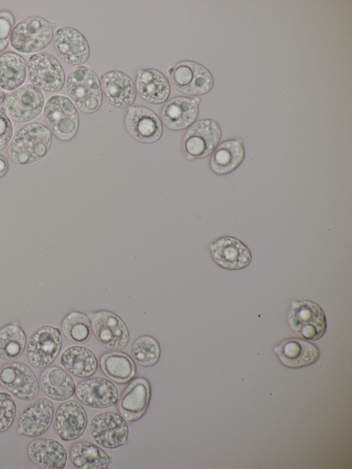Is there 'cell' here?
<instances>
[{
    "label": "cell",
    "instance_id": "obj_11",
    "mask_svg": "<svg viewBox=\"0 0 352 469\" xmlns=\"http://www.w3.org/2000/svg\"><path fill=\"white\" fill-rule=\"evenodd\" d=\"M45 103L43 92L35 86L25 84L10 93L3 102L7 116L14 122H26L41 113Z\"/></svg>",
    "mask_w": 352,
    "mask_h": 469
},
{
    "label": "cell",
    "instance_id": "obj_20",
    "mask_svg": "<svg viewBox=\"0 0 352 469\" xmlns=\"http://www.w3.org/2000/svg\"><path fill=\"white\" fill-rule=\"evenodd\" d=\"M102 96L112 107L128 109L136 99V89L133 80L126 74L112 70L103 73L100 78Z\"/></svg>",
    "mask_w": 352,
    "mask_h": 469
},
{
    "label": "cell",
    "instance_id": "obj_39",
    "mask_svg": "<svg viewBox=\"0 0 352 469\" xmlns=\"http://www.w3.org/2000/svg\"><path fill=\"white\" fill-rule=\"evenodd\" d=\"M6 99V96L3 90L0 88V107L4 102Z\"/></svg>",
    "mask_w": 352,
    "mask_h": 469
},
{
    "label": "cell",
    "instance_id": "obj_22",
    "mask_svg": "<svg viewBox=\"0 0 352 469\" xmlns=\"http://www.w3.org/2000/svg\"><path fill=\"white\" fill-rule=\"evenodd\" d=\"M54 45L60 58L71 65L80 66L89 57L90 50L87 39L73 28H59L55 33Z\"/></svg>",
    "mask_w": 352,
    "mask_h": 469
},
{
    "label": "cell",
    "instance_id": "obj_30",
    "mask_svg": "<svg viewBox=\"0 0 352 469\" xmlns=\"http://www.w3.org/2000/svg\"><path fill=\"white\" fill-rule=\"evenodd\" d=\"M100 366L103 373L116 383L129 382L135 374L133 360L125 353L111 351L100 358Z\"/></svg>",
    "mask_w": 352,
    "mask_h": 469
},
{
    "label": "cell",
    "instance_id": "obj_29",
    "mask_svg": "<svg viewBox=\"0 0 352 469\" xmlns=\"http://www.w3.org/2000/svg\"><path fill=\"white\" fill-rule=\"evenodd\" d=\"M69 457L73 465L80 469H106L112 461V457L102 448L85 441L71 447Z\"/></svg>",
    "mask_w": 352,
    "mask_h": 469
},
{
    "label": "cell",
    "instance_id": "obj_1",
    "mask_svg": "<svg viewBox=\"0 0 352 469\" xmlns=\"http://www.w3.org/2000/svg\"><path fill=\"white\" fill-rule=\"evenodd\" d=\"M52 144V136L50 129L41 123L31 122L16 131L7 152L14 163L25 165L44 157Z\"/></svg>",
    "mask_w": 352,
    "mask_h": 469
},
{
    "label": "cell",
    "instance_id": "obj_15",
    "mask_svg": "<svg viewBox=\"0 0 352 469\" xmlns=\"http://www.w3.org/2000/svg\"><path fill=\"white\" fill-rule=\"evenodd\" d=\"M88 423L84 407L72 400H65L58 406L54 415V429L63 441H74L85 432Z\"/></svg>",
    "mask_w": 352,
    "mask_h": 469
},
{
    "label": "cell",
    "instance_id": "obj_13",
    "mask_svg": "<svg viewBox=\"0 0 352 469\" xmlns=\"http://www.w3.org/2000/svg\"><path fill=\"white\" fill-rule=\"evenodd\" d=\"M124 124L129 135L138 142L151 144L163 134V124L158 115L144 105H134L127 109Z\"/></svg>",
    "mask_w": 352,
    "mask_h": 469
},
{
    "label": "cell",
    "instance_id": "obj_31",
    "mask_svg": "<svg viewBox=\"0 0 352 469\" xmlns=\"http://www.w3.org/2000/svg\"><path fill=\"white\" fill-rule=\"evenodd\" d=\"M27 74L24 58L19 54L7 52L0 56V88L14 90L24 82Z\"/></svg>",
    "mask_w": 352,
    "mask_h": 469
},
{
    "label": "cell",
    "instance_id": "obj_35",
    "mask_svg": "<svg viewBox=\"0 0 352 469\" xmlns=\"http://www.w3.org/2000/svg\"><path fill=\"white\" fill-rule=\"evenodd\" d=\"M16 413V406L12 396L0 391V433L7 431L12 425Z\"/></svg>",
    "mask_w": 352,
    "mask_h": 469
},
{
    "label": "cell",
    "instance_id": "obj_4",
    "mask_svg": "<svg viewBox=\"0 0 352 469\" xmlns=\"http://www.w3.org/2000/svg\"><path fill=\"white\" fill-rule=\"evenodd\" d=\"M55 28L56 23L40 17L23 19L14 25L11 32V46L23 54L41 51L52 41Z\"/></svg>",
    "mask_w": 352,
    "mask_h": 469
},
{
    "label": "cell",
    "instance_id": "obj_21",
    "mask_svg": "<svg viewBox=\"0 0 352 469\" xmlns=\"http://www.w3.org/2000/svg\"><path fill=\"white\" fill-rule=\"evenodd\" d=\"M280 362L292 368H302L315 363L320 358V350L314 343L297 338L283 340L273 348Z\"/></svg>",
    "mask_w": 352,
    "mask_h": 469
},
{
    "label": "cell",
    "instance_id": "obj_26",
    "mask_svg": "<svg viewBox=\"0 0 352 469\" xmlns=\"http://www.w3.org/2000/svg\"><path fill=\"white\" fill-rule=\"evenodd\" d=\"M40 386L49 399L63 402L69 399L75 393L76 385L72 375L58 366L46 367L40 375Z\"/></svg>",
    "mask_w": 352,
    "mask_h": 469
},
{
    "label": "cell",
    "instance_id": "obj_12",
    "mask_svg": "<svg viewBox=\"0 0 352 469\" xmlns=\"http://www.w3.org/2000/svg\"><path fill=\"white\" fill-rule=\"evenodd\" d=\"M28 78L32 85L46 92L60 90L65 81L60 62L52 54L41 52L30 56L28 62Z\"/></svg>",
    "mask_w": 352,
    "mask_h": 469
},
{
    "label": "cell",
    "instance_id": "obj_16",
    "mask_svg": "<svg viewBox=\"0 0 352 469\" xmlns=\"http://www.w3.org/2000/svg\"><path fill=\"white\" fill-rule=\"evenodd\" d=\"M54 404L46 397L34 399L20 413L18 431L29 437H37L49 429L54 417Z\"/></svg>",
    "mask_w": 352,
    "mask_h": 469
},
{
    "label": "cell",
    "instance_id": "obj_27",
    "mask_svg": "<svg viewBox=\"0 0 352 469\" xmlns=\"http://www.w3.org/2000/svg\"><path fill=\"white\" fill-rule=\"evenodd\" d=\"M209 166L219 175L234 171L242 163L245 149L242 142L236 139L228 140L217 146L211 154Z\"/></svg>",
    "mask_w": 352,
    "mask_h": 469
},
{
    "label": "cell",
    "instance_id": "obj_7",
    "mask_svg": "<svg viewBox=\"0 0 352 469\" xmlns=\"http://www.w3.org/2000/svg\"><path fill=\"white\" fill-rule=\"evenodd\" d=\"M60 329L50 325L36 329L26 344V357L28 362L36 369H43L52 364L62 347Z\"/></svg>",
    "mask_w": 352,
    "mask_h": 469
},
{
    "label": "cell",
    "instance_id": "obj_8",
    "mask_svg": "<svg viewBox=\"0 0 352 469\" xmlns=\"http://www.w3.org/2000/svg\"><path fill=\"white\" fill-rule=\"evenodd\" d=\"M0 384L19 400L32 401L39 393V384L33 370L21 361H10L0 367Z\"/></svg>",
    "mask_w": 352,
    "mask_h": 469
},
{
    "label": "cell",
    "instance_id": "obj_36",
    "mask_svg": "<svg viewBox=\"0 0 352 469\" xmlns=\"http://www.w3.org/2000/svg\"><path fill=\"white\" fill-rule=\"evenodd\" d=\"M14 24L13 14L8 10L0 11V53L8 46L12 28Z\"/></svg>",
    "mask_w": 352,
    "mask_h": 469
},
{
    "label": "cell",
    "instance_id": "obj_19",
    "mask_svg": "<svg viewBox=\"0 0 352 469\" xmlns=\"http://www.w3.org/2000/svg\"><path fill=\"white\" fill-rule=\"evenodd\" d=\"M200 98L178 96L165 102L160 111L162 124L172 131L188 129L196 120Z\"/></svg>",
    "mask_w": 352,
    "mask_h": 469
},
{
    "label": "cell",
    "instance_id": "obj_33",
    "mask_svg": "<svg viewBox=\"0 0 352 469\" xmlns=\"http://www.w3.org/2000/svg\"><path fill=\"white\" fill-rule=\"evenodd\" d=\"M61 329L67 340L78 345L87 342L92 333L89 317L78 311L71 312L64 317Z\"/></svg>",
    "mask_w": 352,
    "mask_h": 469
},
{
    "label": "cell",
    "instance_id": "obj_9",
    "mask_svg": "<svg viewBox=\"0 0 352 469\" xmlns=\"http://www.w3.org/2000/svg\"><path fill=\"white\" fill-rule=\"evenodd\" d=\"M169 76L173 87L179 93L189 96L206 94L213 86L211 73L201 64L192 61L176 63Z\"/></svg>",
    "mask_w": 352,
    "mask_h": 469
},
{
    "label": "cell",
    "instance_id": "obj_3",
    "mask_svg": "<svg viewBox=\"0 0 352 469\" xmlns=\"http://www.w3.org/2000/svg\"><path fill=\"white\" fill-rule=\"evenodd\" d=\"M287 323L295 334L307 340H319L327 331L325 314L319 305L311 301H292Z\"/></svg>",
    "mask_w": 352,
    "mask_h": 469
},
{
    "label": "cell",
    "instance_id": "obj_38",
    "mask_svg": "<svg viewBox=\"0 0 352 469\" xmlns=\"http://www.w3.org/2000/svg\"><path fill=\"white\" fill-rule=\"evenodd\" d=\"M9 163L7 159L0 155V178L3 177L8 171Z\"/></svg>",
    "mask_w": 352,
    "mask_h": 469
},
{
    "label": "cell",
    "instance_id": "obj_6",
    "mask_svg": "<svg viewBox=\"0 0 352 469\" xmlns=\"http://www.w3.org/2000/svg\"><path fill=\"white\" fill-rule=\"evenodd\" d=\"M221 138L219 123L210 118L201 119L190 125L184 134L182 149L188 160L202 159L210 155Z\"/></svg>",
    "mask_w": 352,
    "mask_h": 469
},
{
    "label": "cell",
    "instance_id": "obj_2",
    "mask_svg": "<svg viewBox=\"0 0 352 469\" xmlns=\"http://www.w3.org/2000/svg\"><path fill=\"white\" fill-rule=\"evenodd\" d=\"M66 91L71 101L82 113H93L102 105L100 78L87 66H77L69 72L66 78Z\"/></svg>",
    "mask_w": 352,
    "mask_h": 469
},
{
    "label": "cell",
    "instance_id": "obj_17",
    "mask_svg": "<svg viewBox=\"0 0 352 469\" xmlns=\"http://www.w3.org/2000/svg\"><path fill=\"white\" fill-rule=\"evenodd\" d=\"M210 256L219 267L238 270L248 266L252 254L248 246L232 236H223L209 245Z\"/></svg>",
    "mask_w": 352,
    "mask_h": 469
},
{
    "label": "cell",
    "instance_id": "obj_25",
    "mask_svg": "<svg viewBox=\"0 0 352 469\" xmlns=\"http://www.w3.org/2000/svg\"><path fill=\"white\" fill-rule=\"evenodd\" d=\"M30 459L43 469H62L67 461L65 447L57 440L41 438L31 441L27 449Z\"/></svg>",
    "mask_w": 352,
    "mask_h": 469
},
{
    "label": "cell",
    "instance_id": "obj_24",
    "mask_svg": "<svg viewBox=\"0 0 352 469\" xmlns=\"http://www.w3.org/2000/svg\"><path fill=\"white\" fill-rule=\"evenodd\" d=\"M135 86L138 96L151 105H160L167 101L170 94V83L160 71L149 68L138 71Z\"/></svg>",
    "mask_w": 352,
    "mask_h": 469
},
{
    "label": "cell",
    "instance_id": "obj_18",
    "mask_svg": "<svg viewBox=\"0 0 352 469\" xmlns=\"http://www.w3.org/2000/svg\"><path fill=\"white\" fill-rule=\"evenodd\" d=\"M76 395L81 403L94 408H106L116 404L119 392L110 380L102 377H89L76 387Z\"/></svg>",
    "mask_w": 352,
    "mask_h": 469
},
{
    "label": "cell",
    "instance_id": "obj_14",
    "mask_svg": "<svg viewBox=\"0 0 352 469\" xmlns=\"http://www.w3.org/2000/svg\"><path fill=\"white\" fill-rule=\"evenodd\" d=\"M92 439L105 448H117L127 441L129 427L125 419L112 411L95 415L89 424Z\"/></svg>",
    "mask_w": 352,
    "mask_h": 469
},
{
    "label": "cell",
    "instance_id": "obj_32",
    "mask_svg": "<svg viewBox=\"0 0 352 469\" xmlns=\"http://www.w3.org/2000/svg\"><path fill=\"white\" fill-rule=\"evenodd\" d=\"M27 338L23 329L16 324H8L0 328V358L14 360L25 350Z\"/></svg>",
    "mask_w": 352,
    "mask_h": 469
},
{
    "label": "cell",
    "instance_id": "obj_37",
    "mask_svg": "<svg viewBox=\"0 0 352 469\" xmlns=\"http://www.w3.org/2000/svg\"><path fill=\"white\" fill-rule=\"evenodd\" d=\"M12 133L13 127L10 118L0 110V151L9 144Z\"/></svg>",
    "mask_w": 352,
    "mask_h": 469
},
{
    "label": "cell",
    "instance_id": "obj_28",
    "mask_svg": "<svg viewBox=\"0 0 352 469\" xmlns=\"http://www.w3.org/2000/svg\"><path fill=\"white\" fill-rule=\"evenodd\" d=\"M60 364L69 373L80 378L92 376L98 369V360L94 353L80 345L67 348L61 354Z\"/></svg>",
    "mask_w": 352,
    "mask_h": 469
},
{
    "label": "cell",
    "instance_id": "obj_10",
    "mask_svg": "<svg viewBox=\"0 0 352 469\" xmlns=\"http://www.w3.org/2000/svg\"><path fill=\"white\" fill-rule=\"evenodd\" d=\"M92 331L98 342L109 351L123 349L129 343V329L122 319L107 310L90 312Z\"/></svg>",
    "mask_w": 352,
    "mask_h": 469
},
{
    "label": "cell",
    "instance_id": "obj_34",
    "mask_svg": "<svg viewBox=\"0 0 352 469\" xmlns=\"http://www.w3.org/2000/svg\"><path fill=\"white\" fill-rule=\"evenodd\" d=\"M130 355L139 365L149 367L155 365L161 355V349L157 340L149 335H143L135 338L130 347Z\"/></svg>",
    "mask_w": 352,
    "mask_h": 469
},
{
    "label": "cell",
    "instance_id": "obj_23",
    "mask_svg": "<svg viewBox=\"0 0 352 469\" xmlns=\"http://www.w3.org/2000/svg\"><path fill=\"white\" fill-rule=\"evenodd\" d=\"M151 387L148 380L142 377L133 380L122 393L118 403V410L125 420L133 422L146 412L150 402Z\"/></svg>",
    "mask_w": 352,
    "mask_h": 469
},
{
    "label": "cell",
    "instance_id": "obj_5",
    "mask_svg": "<svg viewBox=\"0 0 352 469\" xmlns=\"http://www.w3.org/2000/svg\"><path fill=\"white\" fill-rule=\"evenodd\" d=\"M43 119L50 131L61 141H69L79 127L78 111L71 100L63 95L47 99L43 109Z\"/></svg>",
    "mask_w": 352,
    "mask_h": 469
}]
</instances>
